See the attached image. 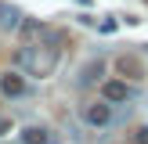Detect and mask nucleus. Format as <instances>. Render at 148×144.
Here are the masks:
<instances>
[{
	"mask_svg": "<svg viewBox=\"0 0 148 144\" xmlns=\"http://www.w3.org/2000/svg\"><path fill=\"white\" fill-rule=\"evenodd\" d=\"M7 130H11V122H7V119H4V115H0V137H4V133H7Z\"/></svg>",
	"mask_w": 148,
	"mask_h": 144,
	"instance_id": "nucleus-10",
	"label": "nucleus"
},
{
	"mask_svg": "<svg viewBox=\"0 0 148 144\" xmlns=\"http://www.w3.org/2000/svg\"><path fill=\"white\" fill-rule=\"evenodd\" d=\"M22 144H58V137L47 126H25L22 130Z\"/></svg>",
	"mask_w": 148,
	"mask_h": 144,
	"instance_id": "nucleus-5",
	"label": "nucleus"
},
{
	"mask_svg": "<svg viewBox=\"0 0 148 144\" xmlns=\"http://www.w3.org/2000/svg\"><path fill=\"white\" fill-rule=\"evenodd\" d=\"M116 72H119L123 79H141L145 76V65H141L137 54H119V58H116Z\"/></svg>",
	"mask_w": 148,
	"mask_h": 144,
	"instance_id": "nucleus-3",
	"label": "nucleus"
},
{
	"mask_svg": "<svg viewBox=\"0 0 148 144\" xmlns=\"http://www.w3.org/2000/svg\"><path fill=\"white\" fill-rule=\"evenodd\" d=\"M18 25H22V11L11 7V4H0V29L11 33V29H18Z\"/></svg>",
	"mask_w": 148,
	"mask_h": 144,
	"instance_id": "nucleus-7",
	"label": "nucleus"
},
{
	"mask_svg": "<svg viewBox=\"0 0 148 144\" xmlns=\"http://www.w3.org/2000/svg\"><path fill=\"white\" fill-rule=\"evenodd\" d=\"M18 65L29 72V76H51L58 65V47H22L18 50Z\"/></svg>",
	"mask_w": 148,
	"mask_h": 144,
	"instance_id": "nucleus-1",
	"label": "nucleus"
},
{
	"mask_svg": "<svg viewBox=\"0 0 148 144\" xmlns=\"http://www.w3.org/2000/svg\"><path fill=\"white\" fill-rule=\"evenodd\" d=\"M134 144H148V126H141V130L134 133Z\"/></svg>",
	"mask_w": 148,
	"mask_h": 144,
	"instance_id": "nucleus-9",
	"label": "nucleus"
},
{
	"mask_svg": "<svg viewBox=\"0 0 148 144\" xmlns=\"http://www.w3.org/2000/svg\"><path fill=\"white\" fill-rule=\"evenodd\" d=\"M0 94H4V97H22V94H25V79H22L18 72L0 76Z\"/></svg>",
	"mask_w": 148,
	"mask_h": 144,
	"instance_id": "nucleus-6",
	"label": "nucleus"
},
{
	"mask_svg": "<svg viewBox=\"0 0 148 144\" xmlns=\"http://www.w3.org/2000/svg\"><path fill=\"white\" fill-rule=\"evenodd\" d=\"M83 119L90 122V126H108V122H112V105H108V101H101V105H90L83 112Z\"/></svg>",
	"mask_w": 148,
	"mask_h": 144,
	"instance_id": "nucleus-4",
	"label": "nucleus"
},
{
	"mask_svg": "<svg viewBox=\"0 0 148 144\" xmlns=\"http://www.w3.org/2000/svg\"><path fill=\"white\" fill-rule=\"evenodd\" d=\"M98 76H101V61H94V65H87V69L79 72V83L87 86V83H94V79H98Z\"/></svg>",
	"mask_w": 148,
	"mask_h": 144,
	"instance_id": "nucleus-8",
	"label": "nucleus"
},
{
	"mask_svg": "<svg viewBox=\"0 0 148 144\" xmlns=\"http://www.w3.org/2000/svg\"><path fill=\"white\" fill-rule=\"evenodd\" d=\"M101 97H105L108 105H123V101H130V97H134V90H130V83H127V79H108V83L101 86Z\"/></svg>",
	"mask_w": 148,
	"mask_h": 144,
	"instance_id": "nucleus-2",
	"label": "nucleus"
}]
</instances>
